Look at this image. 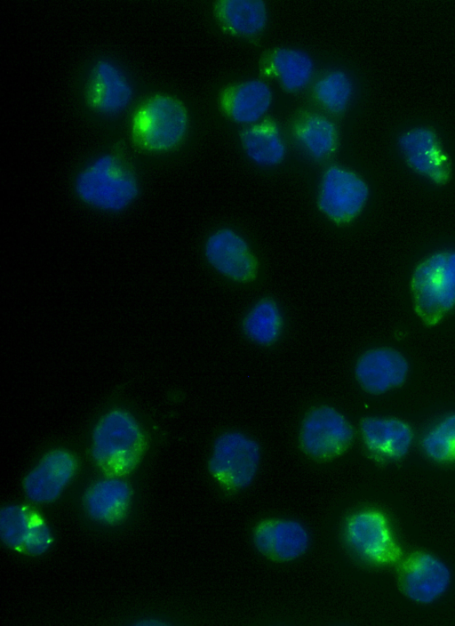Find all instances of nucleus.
Listing matches in <instances>:
<instances>
[{
	"label": "nucleus",
	"mask_w": 455,
	"mask_h": 626,
	"mask_svg": "<svg viewBox=\"0 0 455 626\" xmlns=\"http://www.w3.org/2000/svg\"><path fill=\"white\" fill-rule=\"evenodd\" d=\"M74 189L87 206L113 214L127 210L136 201L140 185L135 172L124 158L105 152L79 170Z\"/></svg>",
	"instance_id": "f257e3e1"
},
{
	"label": "nucleus",
	"mask_w": 455,
	"mask_h": 626,
	"mask_svg": "<svg viewBox=\"0 0 455 626\" xmlns=\"http://www.w3.org/2000/svg\"><path fill=\"white\" fill-rule=\"evenodd\" d=\"M188 113L177 97L154 93L145 98L131 118L133 140L150 152H166L184 140L188 130Z\"/></svg>",
	"instance_id": "f03ea898"
},
{
	"label": "nucleus",
	"mask_w": 455,
	"mask_h": 626,
	"mask_svg": "<svg viewBox=\"0 0 455 626\" xmlns=\"http://www.w3.org/2000/svg\"><path fill=\"white\" fill-rule=\"evenodd\" d=\"M144 435L137 420L128 412L113 410L96 424L92 454L99 467L109 476L132 470L144 448Z\"/></svg>",
	"instance_id": "7ed1b4c3"
},
{
	"label": "nucleus",
	"mask_w": 455,
	"mask_h": 626,
	"mask_svg": "<svg viewBox=\"0 0 455 626\" xmlns=\"http://www.w3.org/2000/svg\"><path fill=\"white\" fill-rule=\"evenodd\" d=\"M418 314L426 322L439 321L455 308V250L435 252L424 259L411 277Z\"/></svg>",
	"instance_id": "20e7f679"
},
{
	"label": "nucleus",
	"mask_w": 455,
	"mask_h": 626,
	"mask_svg": "<svg viewBox=\"0 0 455 626\" xmlns=\"http://www.w3.org/2000/svg\"><path fill=\"white\" fill-rule=\"evenodd\" d=\"M260 459V447L255 439L240 431H227L214 441L209 470L224 486L241 490L253 482Z\"/></svg>",
	"instance_id": "39448f33"
},
{
	"label": "nucleus",
	"mask_w": 455,
	"mask_h": 626,
	"mask_svg": "<svg viewBox=\"0 0 455 626\" xmlns=\"http://www.w3.org/2000/svg\"><path fill=\"white\" fill-rule=\"evenodd\" d=\"M346 540L360 558L378 565L400 562L403 550L395 538L387 518L377 510L359 511L347 520Z\"/></svg>",
	"instance_id": "423d86ee"
},
{
	"label": "nucleus",
	"mask_w": 455,
	"mask_h": 626,
	"mask_svg": "<svg viewBox=\"0 0 455 626\" xmlns=\"http://www.w3.org/2000/svg\"><path fill=\"white\" fill-rule=\"evenodd\" d=\"M86 99L92 109L105 116L124 112L132 103L134 86L124 67L101 57L91 66L85 83Z\"/></svg>",
	"instance_id": "0eeeda50"
},
{
	"label": "nucleus",
	"mask_w": 455,
	"mask_h": 626,
	"mask_svg": "<svg viewBox=\"0 0 455 626\" xmlns=\"http://www.w3.org/2000/svg\"><path fill=\"white\" fill-rule=\"evenodd\" d=\"M354 429L350 421L338 409L321 405L304 418L299 432L303 450L317 459L333 457L352 442Z\"/></svg>",
	"instance_id": "6e6552de"
},
{
	"label": "nucleus",
	"mask_w": 455,
	"mask_h": 626,
	"mask_svg": "<svg viewBox=\"0 0 455 626\" xmlns=\"http://www.w3.org/2000/svg\"><path fill=\"white\" fill-rule=\"evenodd\" d=\"M368 197L366 182L353 171L331 166L323 174L318 205L330 219L346 221L356 217L364 208Z\"/></svg>",
	"instance_id": "1a4fd4ad"
},
{
	"label": "nucleus",
	"mask_w": 455,
	"mask_h": 626,
	"mask_svg": "<svg viewBox=\"0 0 455 626\" xmlns=\"http://www.w3.org/2000/svg\"><path fill=\"white\" fill-rule=\"evenodd\" d=\"M451 574L444 562L427 552H414L400 560L398 581L411 600L430 604L448 590Z\"/></svg>",
	"instance_id": "9d476101"
},
{
	"label": "nucleus",
	"mask_w": 455,
	"mask_h": 626,
	"mask_svg": "<svg viewBox=\"0 0 455 626\" xmlns=\"http://www.w3.org/2000/svg\"><path fill=\"white\" fill-rule=\"evenodd\" d=\"M409 373L410 364L405 356L388 347L365 351L355 365V375L359 385L372 395H382L402 387Z\"/></svg>",
	"instance_id": "9b49d317"
},
{
	"label": "nucleus",
	"mask_w": 455,
	"mask_h": 626,
	"mask_svg": "<svg viewBox=\"0 0 455 626\" xmlns=\"http://www.w3.org/2000/svg\"><path fill=\"white\" fill-rule=\"evenodd\" d=\"M76 462L65 450L46 453L26 476L24 492L31 502L49 503L60 497L75 475Z\"/></svg>",
	"instance_id": "f8f14e48"
},
{
	"label": "nucleus",
	"mask_w": 455,
	"mask_h": 626,
	"mask_svg": "<svg viewBox=\"0 0 455 626\" xmlns=\"http://www.w3.org/2000/svg\"><path fill=\"white\" fill-rule=\"evenodd\" d=\"M400 151L409 166L422 177L440 183L449 172L448 158L436 133L427 127H414L399 138Z\"/></svg>",
	"instance_id": "ddd939ff"
},
{
	"label": "nucleus",
	"mask_w": 455,
	"mask_h": 626,
	"mask_svg": "<svg viewBox=\"0 0 455 626\" xmlns=\"http://www.w3.org/2000/svg\"><path fill=\"white\" fill-rule=\"evenodd\" d=\"M204 254L209 264L222 276L235 281L250 278L255 261L246 240L236 231L221 229L206 240Z\"/></svg>",
	"instance_id": "4468645a"
},
{
	"label": "nucleus",
	"mask_w": 455,
	"mask_h": 626,
	"mask_svg": "<svg viewBox=\"0 0 455 626\" xmlns=\"http://www.w3.org/2000/svg\"><path fill=\"white\" fill-rule=\"evenodd\" d=\"M361 435L366 448L373 455L390 461L403 458L413 440L411 426L395 417L364 418L361 422Z\"/></svg>",
	"instance_id": "2eb2a0df"
},
{
	"label": "nucleus",
	"mask_w": 455,
	"mask_h": 626,
	"mask_svg": "<svg viewBox=\"0 0 455 626\" xmlns=\"http://www.w3.org/2000/svg\"><path fill=\"white\" fill-rule=\"evenodd\" d=\"M309 533L294 519H278L260 524L253 534L259 551L283 561L301 557L309 547Z\"/></svg>",
	"instance_id": "dca6fc26"
},
{
	"label": "nucleus",
	"mask_w": 455,
	"mask_h": 626,
	"mask_svg": "<svg viewBox=\"0 0 455 626\" xmlns=\"http://www.w3.org/2000/svg\"><path fill=\"white\" fill-rule=\"evenodd\" d=\"M273 102V92L260 79H248L227 88L221 98L226 115L245 127L265 119Z\"/></svg>",
	"instance_id": "f3484780"
},
{
	"label": "nucleus",
	"mask_w": 455,
	"mask_h": 626,
	"mask_svg": "<svg viewBox=\"0 0 455 626\" xmlns=\"http://www.w3.org/2000/svg\"><path fill=\"white\" fill-rule=\"evenodd\" d=\"M132 499L127 482L116 476L100 479L92 485L84 496V507L94 520L113 524L124 518Z\"/></svg>",
	"instance_id": "a211bd4d"
},
{
	"label": "nucleus",
	"mask_w": 455,
	"mask_h": 626,
	"mask_svg": "<svg viewBox=\"0 0 455 626\" xmlns=\"http://www.w3.org/2000/svg\"><path fill=\"white\" fill-rule=\"evenodd\" d=\"M267 72L271 74L288 92L305 89L315 76V63L306 52L280 47L267 57Z\"/></svg>",
	"instance_id": "6ab92c4d"
},
{
	"label": "nucleus",
	"mask_w": 455,
	"mask_h": 626,
	"mask_svg": "<svg viewBox=\"0 0 455 626\" xmlns=\"http://www.w3.org/2000/svg\"><path fill=\"white\" fill-rule=\"evenodd\" d=\"M241 142L247 156L259 166H275L286 155V144L279 126L267 119L245 127L241 133Z\"/></svg>",
	"instance_id": "aec40b11"
},
{
	"label": "nucleus",
	"mask_w": 455,
	"mask_h": 626,
	"mask_svg": "<svg viewBox=\"0 0 455 626\" xmlns=\"http://www.w3.org/2000/svg\"><path fill=\"white\" fill-rule=\"evenodd\" d=\"M214 9L222 27L236 36H256L267 22V8L260 0H221Z\"/></svg>",
	"instance_id": "412c9836"
},
{
	"label": "nucleus",
	"mask_w": 455,
	"mask_h": 626,
	"mask_svg": "<svg viewBox=\"0 0 455 626\" xmlns=\"http://www.w3.org/2000/svg\"><path fill=\"white\" fill-rule=\"evenodd\" d=\"M294 137L307 156L315 160H323L335 150L338 131L335 124L326 116L307 113L296 122Z\"/></svg>",
	"instance_id": "4be33fe9"
},
{
	"label": "nucleus",
	"mask_w": 455,
	"mask_h": 626,
	"mask_svg": "<svg viewBox=\"0 0 455 626\" xmlns=\"http://www.w3.org/2000/svg\"><path fill=\"white\" fill-rule=\"evenodd\" d=\"M283 327L282 311L272 300H261L255 303L243 320V331L247 337L259 345L275 342Z\"/></svg>",
	"instance_id": "5701e85b"
},
{
	"label": "nucleus",
	"mask_w": 455,
	"mask_h": 626,
	"mask_svg": "<svg viewBox=\"0 0 455 626\" xmlns=\"http://www.w3.org/2000/svg\"><path fill=\"white\" fill-rule=\"evenodd\" d=\"M313 92L323 109L339 114L349 106L354 94V84L346 71L331 69L317 78Z\"/></svg>",
	"instance_id": "b1692460"
},
{
	"label": "nucleus",
	"mask_w": 455,
	"mask_h": 626,
	"mask_svg": "<svg viewBox=\"0 0 455 626\" xmlns=\"http://www.w3.org/2000/svg\"><path fill=\"white\" fill-rule=\"evenodd\" d=\"M424 453L437 462L455 461V413L440 420L422 438Z\"/></svg>",
	"instance_id": "393cba45"
},
{
	"label": "nucleus",
	"mask_w": 455,
	"mask_h": 626,
	"mask_svg": "<svg viewBox=\"0 0 455 626\" xmlns=\"http://www.w3.org/2000/svg\"><path fill=\"white\" fill-rule=\"evenodd\" d=\"M35 514L27 508L12 504L1 509L0 536L9 548L23 550Z\"/></svg>",
	"instance_id": "a878e982"
},
{
	"label": "nucleus",
	"mask_w": 455,
	"mask_h": 626,
	"mask_svg": "<svg viewBox=\"0 0 455 626\" xmlns=\"http://www.w3.org/2000/svg\"><path fill=\"white\" fill-rule=\"evenodd\" d=\"M52 542V534L48 525L35 514L23 550L28 554H44Z\"/></svg>",
	"instance_id": "bb28decb"
},
{
	"label": "nucleus",
	"mask_w": 455,
	"mask_h": 626,
	"mask_svg": "<svg viewBox=\"0 0 455 626\" xmlns=\"http://www.w3.org/2000/svg\"><path fill=\"white\" fill-rule=\"evenodd\" d=\"M135 624L140 625V626H142V625H145V626H158V625H165V624H167V623L164 622L156 621V620H155V619H149V620H148V619H145V620H143V621H140V622H136Z\"/></svg>",
	"instance_id": "cd10ccee"
}]
</instances>
